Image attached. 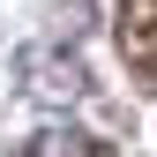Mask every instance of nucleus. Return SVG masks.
Here are the masks:
<instances>
[{
  "label": "nucleus",
  "mask_w": 157,
  "mask_h": 157,
  "mask_svg": "<svg viewBox=\"0 0 157 157\" xmlns=\"http://www.w3.org/2000/svg\"><path fill=\"white\" fill-rule=\"evenodd\" d=\"M120 37H127V60L142 67V75H157V0H127Z\"/></svg>",
  "instance_id": "1"
},
{
  "label": "nucleus",
  "mask_w": 157,
  "mask_h": 157,
  "mask_svg": "<svg viewBox=\"0 0 157 157\" xmlns=\"http://www.w3.org/2000/svg\"><path fill=\"white\" fill-rule=\"evenodd\" d=\"M15 157H105V142H90L82 127H45L37 142H23Z\"/></svg>",
  "instance_id": "2"
},
{
  "label": "nucleus",
  "mask_w": 157,
  "mask_h": 157,
  "mask_svg": "<svg viewBox=\"0 0 157 157\" xmlns=\"http://www.w3.org/2000/svg\"><path fill=\"white\" fill-rule=\"evenodd\" d=\"M23 75H30L37 90H52V97H75V90L90 82V75H82V60H30Z\"/></svg>",
  "instance_id": "3"
}]
</instances>
